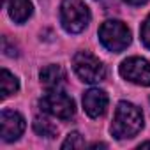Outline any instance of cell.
Listing matches in <instances>:
<instances>
[{
	"mask_svg": "<svg viewBox=\"0 0 150 150\" xmlns=\"http://www.w3.org/2000/svg\"><path fill=\"white\" fill-rule=\"evenodd\" d=\"M143 127V113L141 110L127 101L118 103L111 124V134L117 139H129L134 138Z\"/></svg>",
	"mask_w": 150,
	"mask_h": 150,
	"instance_id": "cell-1",
	"label": "cell"
},
{
	"mask_svg": "<svg viewBox=\"0 0 150 150\" xmlns=\"http://www.w3.org/2000/svg\"><path fill=\"white\" fill-rule=\"evenodd\" d=\"M90 21V11L81 0H62L60 23L69 34H80Z\"/></svg>",
	"mask_w": 150,
	"mask_h": 150,
	"instance_id": "cell-2",
	"label": "cell"
},
{
	"mask_svg": "<svg viewBox=\"0 0 150 150\" xmlns=\"http://www.w3.org/2000/svg\"><path fill=\"white\" fill-rule=\"evenodd\" d=\"M99 41L110 51H122L131 44V30L122 21H104L99 28Z\"/></svg>",
	"mask_w": 150,
	"mask_h": 150,
	"instance_id": "cell-3",
	"label": "cell"
},
{
	"mask_svg": "<svg viewBox=\"0 0 150 150\" xmlns=\"http://www.w3.org/2000/svg\"><path fill=\"white\" fill-rule=\"evenodd\" d=\"M72 65L76 74L87 83H99L106 76L103 62L90 51H78L72 58Z\"/></svg>",
	"mask_w": 150,
	"mask_h": 150,
	"instance_id": "cell-4",
	"label": "cell"
},
{
	"mask_svg": "<svg viewBox=\"0 0 150 150\" xmlns=\"http://www.w3.org/2000/svg\"><path fill=\"white\" fill-rule=\"evenodd\" d=\"M39 106L44 113L51 115V117H57L60 120H69L74 111H76V106H74V101L64 94L62 90H51L48 92L41 101H39Z\"/></svg>",
	"mask_w": 150,
	"mask_h": 150,
	"instance_id": "cell-5",
	"label": "cell"
},
{
	"mask_svg": "<svg viewBox=\"0 0 150 150\" xmlns=\"http://www.w3.org/2000/svg\"><path fill=\"white\" fill-rule=\"evenodd\" d=\"M120 74L131 83L150 87V62L141 57H131L122 62Z\"/></svg>",
	"mask_w": 150,
	"mask_h": 150,
	"instance_id": "cell-6",
	"label": "cell"
},
{
	"mask_svg": "<svg viewBox=\"0 0 150 150\" xmlns=\"http://www.w3.org/2000/svg\"><path fill=\"white\" fill-rule=\"evenodd\" d=\"M25 131V118L13 110L0 113V134L4 141H16Z\"/></svg>",
	"mask_w": 150,
	"mask_h": 150,
	"instance_id": "cell-7",
	"label": "cell"
},
{
	"mask_svg": "<svg viewBox=\"0 0 150 150\" xmlns=\"http://www.w3.org/2000/svg\"><path fill=\"white\" fill-rule=\"evenodd\" d=\"M83 108H85L87 115L92 117V118L103 117L106 108H108V96H106V92L101 90V88L87 90L85 96H83Z\"/></svg>",
	"mask_w": 150,
	"mask_h": 150,
	"instance_id": "cell-8",
	"label": "cell"
},
{
	"mask_svg": "<svg viewBox=\"0 0 150 150\" xmlns=\"http://www.w3.org/2000/svg\"><path fill=\"white\" fill-rule=\"evenodd\" d=\"M41 85L46 92H51V90H60L64 85H65V80H67V74L64 71L62 65H57V64H51V65H46L44 69H41Z\"/></svg>",
	"mask_w": 150,
	"mask_h": 150,
	"instance_id": "cell-9",
	"label": "cell"
},
{
	"mask_svg": "<svg viewBox=\"0 0 150 150\" xmlns=\"http://www.w3.org/2000/svg\"><path fill=\"white\" fill-rule=\"evenodd\" d=\"M32 2L30 0H11L7 11L9 16L14 23H25L30 16H32Z\"/></svg>",
	"mask_w": 150,
	"mask_h": 150,
	"instance_id": "cell-10",
	"label": "cell"
},
{
	"mask_svg": "<svg viewBox=\"0 0 150 150\" xmlns=\"http://www.w3.org/2000/svg\"><path fill=\"white\" fill-rule=\"evenodd\" d=\"M18 88H20L18 78L14 74H11L7 69H2V72H0V92H2V99H7L9 96L16 94Z\"/></svg>",
	"mask_w": 150,
	"mask_h": 150,
	"instance_id": "cell-11",
	"label": "cell"
},
{
	"mask_svg": "<svg viewBox=\"0 0 150 150\" xmlns=\"http://www.w3.org/2000/svg\"><path fill=\"white\" fill-rule=\"evenodd\" d=\"M34 131L42 138H55L58 132V127L46 117H35L34 118Z\"/></svg>",
	"mask_w": 150,
	"mask_h": 150,
	"instance_id": "cell-12",
	"label": "cell"
},
{
	"mask_svg": "<svg viewBox=\"0 0 150 150\" xmlns=\"http://www.w3.org/2000/svg\"><path fill=\"white\" fill-rule=\"evenodd\" d=\"M83 146H85V141L80 132H71L62 143V148H83Z\"/></svg>",
	"mask_w": 150,
	"mask_h": 150,
	"instance_id": "cell-13",
	"label": "cell"
},
{
	"mask_svg": "<svg viewBox=\"0 0 150 150\" xmlns=\"http://www.w3.org/2000/svg\"><path fill=\"white\" fill-rule=\"evenodd\" d=\"M139 34H141V41H143V44L150 50V14H148V18L143 21Z\"/></svg>",
	"mask_w": 150,
	"mask_h": 150,
	"instance_id": "cell-14",
	"label": "cell"
},
{
	"mask_svg": "<svg viewBox=\"0 0 150 150\" xmlns=\"http://www.w3.org/2000/svg\"><path fill=\"white\" fill-rule=\"evenodd\" d=\"M2 48H4V53H6L7 57H18V50H16V46L11 48L7 37H4V41H2Z\"/></svg>",
	"mask_w": 150,
	"mask_h": 150,
	"instance_id": "cell-15",
	"label": "cell"
},
{
	"mask_svg": "<svg viewBox=\"0 0 150 150\" xmlns=\"http://www.w3.org/2000/svg\"><path fill=\"white\" fill-rule=\"evenodd\" d=\"M124 2H127L129 6H134V7H138V6H143V4H146L148 0H124Z\"/></svg>",
	"mask_w": 150,
	"mask_h": 150,
	"instance_id": "cell-16",
	"label": "cell"
},
{
	"mask_svg": "<svg viewBox=\"0 0 150 150\" xmlns=\"http://www.w3.org/2000/svg\"><path fill=\"white\" fill-rule=\"evenodd\" d=\"M90 148H106V145L104 143H94V145H90Z\"/></svg>",
	"mask_w": 150,
	"mask_h": 150,
	"instance_id": "cell-17",
	"label": "cell"
},
{
	"mask_svg": "<svg viewBox=\"0 0 150 150\" xmlns=\"http://www.w3.org/2000/svg\"><path fill=\"white\" fill-rule=\"evenodd\" d=\"M139 148H150V141H145V143H141V145H139Z\"/></svg>",
	"mask_w": 150,
	"mask_h": 150,
	"instance_id": "cell-18",
	"label": "cell"
},
{
	"mask_svg": "<svg viewBox=\"0 0 150 150\" xmlns=\"http://www.w3.org/2000/svg\"><path fill=\"white\" fill-rule=\"evenodd\" d=\"M4 2H6V0H4Z\"/></svg>",
	"mask_w": 150,
	"mask_h": 150,
	"instance_id": "cell-19",
	"label": "cell"
}]
</instances>
